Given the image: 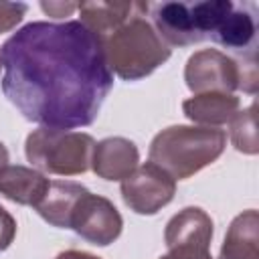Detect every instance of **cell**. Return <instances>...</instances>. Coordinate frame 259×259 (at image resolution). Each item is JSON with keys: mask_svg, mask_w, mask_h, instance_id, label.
Masks as SVG:
<instances>
[{"mask_svg": "<svg viewBox=\"0 0 259 259\" xmlns=\"http://www.w3.org/2000/svg\"><path fill=\"white\" fill-rule=\"evenodd\" d=\"M0 53L6 99L40 127L91 125L113 85L103 40L79 20L28 22Z\"/></svg>", "mask_w": 259, "mask_h": 259, "instance_id": "6da1fadb", "label": "cell"}, {"mask_svg": "<svg viewBox=\"0 0 259 259\" xmlns=\"http://www.w3.org/2000/svg\"><path fill=\"white\" fill-rule=\"evenodd\" d=\"M148 8L150 4L134 2V14L103 38L107 67L123 81L144 79L170 59V47L146 18Z\"/></svg>", "mask_w": 259, "mask_h": 259, "instance_id": "7a4b0ae2", "label": "cell"}, {"mask_svg": "<svg viewBox=\"0 0 259 259\" xmlns=\"http://www.w3.org/2000/svg\"><path fill=\"white\" fill-rule=\"evenodd\" d=\"M227 146V134L204 125H170L158 132L150 144V162L184 180L212 164Z\"/></svg>", "mask_w": 259, "mask_h": 259, "instance_id": "3957f363", "label": "cell"}, {"mask_svg": "<svg viewBox=\"0 0 259 259\" xmlns=\"http://www.w3.org/2000/svg\"><path fill=\"white\" fill-rule=\"evenodd\" d=\"M95 140L83 132L38 127L26 136V160L38 172L57 176H77L91 168Z\"/></svg>", "mask_w": 259, "mask_h": 259, "instance_id": "277c9868", "label": "cell"}, {"mask_svg": "<svg viewBox=\"0 0 259 259\" xmlns=\"http://www.w3.org/2000/svg\"><path fill=\"white\" fill-rule=\"evenodd\" d=\"M186 87L198 93H233L243 89L245 93H257V61H239L219 49L196 51L184 67Z\"/></svg>", "mask_w": 259, "mask_h": 259, "instance_id": "5b68a950", "label": "cell"}, {"mask_svg": "<svg viewBox=\"0 0 259 259\" xmlns=\"http://www.w3.org/2000/svg\"><path fill=\"white\" fill-rule=\"evenodd\" d=\"M176 194V180L160 166L146 162L121 180V198L138 214H156Z\"/></svg>", "mask_w": 259, "mask_h": 259, "instance_id": "8992f818", "label": "cell"}, {"mask_svg": "<svg viewBox=\"0 0 259 259\" xmlns=\"http://www.w3.org/2000/svg\"><path fill=\"white\" fill-rule=\"evenodd\" d=\"M69 229H73L87 243L107 247L121 235L123 219L109 198L87 190L73 210Z\"/></svg>", "mask_w": 259, "mask_h": 259, "instance_id": "52a82bcc", "label": "cell"}, {"mask_svg": "<svg viewBox=\"0 0 259 259\" xmlns=\"http://www.w3.org/2000/svg\"><path fill=\"white\" fill-rule=\"evenodd\" d=\"M210 40L243 59H255L257 49V6L253 2L235 4L225 20L210 34Z\"/></svg>", "mask_w": 259, "mask_h": 259, "instance_id": "ba28073f", "label": "cell"}, {"mask_svg": "<svg viewBox=\"0 0 259 259\" xmlns=\"http://www.w3.org/2000/svg\"><path fill=\"white\" fill-rule=\"evenodd\" d=\"M152 10V26L160 34V38L170 47H190L200 40V32L194 26L192 10L188 2H160L150 4Z\"/></svg>", "mask_w": 259, "mask_h": 259, "instance_id": "9c48e42d", "label": "cell"}, {"mask_svg": "<svg viewBox=\"0 0 259 259\" xmlns=\"http://www.w3.org/2000/svg\"><path fill=\"white\" fill-rule=\"evenodd\" d=\"M140 162L138 146L121 136H111L95 144L91 170L103 180H123Z\"/></svg>", "mask_w": 259, "mask_h": 259, "instance_id": "30bf717a", "label": "cell"}, {"mask_svg": "<svg viewBox=\"0 0 259 259\" xmlns=\"http://www.w3.org/2000/svg\"><path fill=\"white\" fill-rule=\"evenodd\" d=\"M212 241V219L198 206L178 210L164 229V243L168 249L196 247L208 249Z\"/></svg>", "mask_w": 259, "mask_h": 259, "instance_id": "8fae6325", "label": "cell"}, {"mask_svg": "<svg viewBox=\"0 0 259 259\" xmlns=\"http://www.w3.org/2000/svg\"><path fill=\"white\" fill-rule=\"evenodd\" d=\"M51 180L28 166L6 164L0 170V194L22 206H36L49 190Z\"/></svg>", "mask_w": 259, "mask_h": 259, "instance_id": "7c38bea8", "label": "cell"}, {"mask_svg": "<svg viewBox=\"0 0 259 259\" xmlns=\"http://www.w3.org/2000/svg\"><path fill=\"white\" fill-rule=\"evenodd\" d=\"M239 97L235 93H198L182 101L184 115L196 125L217 127L229 123L233 115L239 111Z\"/></svg>", "mask_w": 259, "mask_h": 259, "instance_id": "4fadbf2b", "label": "cell"}, {"mask_svg": "<svg viewBox=\"0 0 259 259\" xmlns=\"http://www.w3.org/2000/svg\"><path fill=\"white\" fill-rule=\"evenodd\" d=\"M85 192H87V188L83 184H79V182L51 180L47 194L42 196V200L34 208L49 225L59 227V229H69L73 210H75L79 198Z\"/></svg>", "mask_w": 259, "mask_h": 259, "instance_id": "5bb4252c", "label": "cell"}, {"mask_svg": "<svg viewBox=\"0 0 259 259\" xmlns=\"http://www.w3.org/2000/svg\"><path fill=\"white\" fill-rule=\"evenodd\" d=\"M217 259H259V214L255 208L233 219Z\"/></svg>", "mask_w": 259, "mask_h": 259, "instance_id": "9a60e30c", "label": "cell"}, {"mask_svg": "<svg viewBox=\"0 0 259 259\" xmlns=\"http://www.w3.org/2000/svg\"><path fill=\"white\" fill-rule=\"evenodd\" d=\"M77 10L79 22L103 40L134 14V2H81Z\"/></svg>", "mask_w": 259, "mask_h": 259, "instance_id": "2e32d148", "label": "cell"}, {"mask_svg": "<svg viewBox=\"0 0 259 259\" xmlns=\"http://www.w3.org/2000/svg\"><path fill=\"white\" fill-rule=\"evenodd\" d=\"M231 130V144L235 146V150L255 156L259 152V138H257V105L251 103L247 109L237 111L233 115V119L229 121Z\"/></svg>", "mask_w": 259, "mask_h": 259, "instance_id": "e0dca14e", "label": "cell"}, {"mask_svg": "<svg viewBox=\"0 0 259 259\" xmlns=\"http://www.w3.org/2000/svg\"><path fill=\"white\" fill-rule=\"evenodd\" d=\"M28 6L22 2H0V34L16 28L22 22Z\"/></svg>", "mask_w": 259, "mask_h": 259, "instance_id": "ac0fdd59", "label": "cell"}, {"mask_svg": "<svg viewBox=\"0 0 259 259\" xmlns=\"http://www.w3.org/2000/svg\"><path fill=\"white\" fill-rule=\"evenodd\" d=\"M14 237H16V221L4 206H0V251H6L14 241Z\"/></svg>", "mask_w": 259, "mask_h": 259, "instance_id": "d6986e66", "label": "cell"}, {"mask_svg": "<svg viewBox=\"0 0 259 259\" xmlns=\"http://www.w3.org/2000/svg\"><path fill=\"white\" fill-rule=\"evenodd\" d=\"M158 259H212L208 249H196V247H176L168 249L166 255Z\"/></svg>", "mask_w": 259, "mask_h": 259, "instance_id": "ffe728a7", "label": "cell"}, {"mask_svg": "<svg viewBox=\"0 0 259 259\" xmlns=\"http://www.w3.org/2000/svg\"><path fill=\"white\" fill-rule=\"evenodd\" d=\"M79 8V2H40V10L53 18H65L71 16Z\"/></svg>", "mask_w": 259, "mask_h": 259, "instance_id": "44dd1931", "label": "cell"}, {"mask_svg": "<svg viewBox=\"0 0 259 259\" xmlns=\"http://www.w3.org/2000/svg\"><path fill=\"white\" fill-rule=\"evenodd\" d=\"M55 259H101L97 255H91L87 251H77V249H69V251H63L59 253Z\"/></svg>", "mask_w": 259, "mask_h": 259, "instance_id": "7402d4cb", "label": "cell"}, {"mask_svg": "<svg viewBox=\"0 0 259 259\" xmlns=\"http://www.w3.org/2000/svg\"><path fill=\"white\" fill-rule=\"evenodd\" d=\"M6 164H8V150H6V146L0 142V170H2Z\"/></svg>", "mask_w": 259, "mask_h": 259, "instance_id": "603a6c76", "label": "cell"}, {"mask_svg": "<svg viewBox=\"0 0 259 259\" xmlns=\"http://www.w3.org/2000/svg\"><path fill=\"white\" fill-rule=\"evenodd\" d=\"M0 69H4V67H2V53H0Z\"/></svg>", "mask_w": 259, "mask_h": 259, "instance_id": "cb8c5ba5", "label": "cell"}]
</instances>
